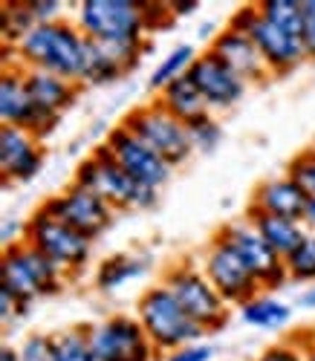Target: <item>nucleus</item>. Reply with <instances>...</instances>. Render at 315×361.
I'll return each instance as SVG.
<instances>
[{
    "instance_id": "43",
    "label": "nucleus",
    "mask_w": 315,
    "mask_h": 361,
    "mask_svg": "<svg viewBox=\"0 0 315 361\" xmlns=\"http://www.w3.org/2000/svg\"><path fill=\"white\" fill-rule=\"evenodd\" d=\"M304 361H315V336H304Z\"/></svg>"
},
{
    "instance_id": "23",
    "label": "nucleus",
    "mask_w": 315,
    "mask_h": 361,
    "mask_svg": "<svg viewBox=\"0 0 315 361\" xmlns=\"http://www.w3.org/2000/svg\"><path fill=\"white\" fill-rule=\"evenodd\" d=\"M246 220L258 228V234L266 240V243H269L280 257L292 255V252L301 246V240L309 234L301 220L278 217V214H266V212H255V208H249Z\"/></svg>"
},
{
    "instance_id": "38",
    "label": "nucleus",
    "mask_w": 315,
    "mask_h": 361,
    "mask_svg": "<svg viewBox=\"0 0 315 361\" xmlns=\"http://www.w3.org/2000/svg\"><path fill=\"white\" fill-rule=\"evenodd\" d=\"M301 44H304V52H307V61H315V18L307 15V26L301 32Z\"/></svg>"
},
{
    "instance_id": "39",
    "label": "nucleus",
    "mask_w": 315,
    "mask_h": 361,
    "mask_svg": "<svg viewBox=\"0 0 315 361\" xmlns=\"http://www.w3.org/2000/svg\"><path fill=\"white\" fill-rule=\"evenodd\" d=\"M168 6H171V15L174 18H188V15H194L200 9L197 0H188V4H185V0H177V4H168Z\"/></svg>"
},
{
    "instance_id": "25",
    "label": "nucleus",
    "mask_w": 315,
    "mask_h": 361,
    "mask_svg": "<svg viewBox=\"0 0 315 361\" xmlns=\"http://www.w3.org/2000/svg\"><path fill=\"white\" fill-rule=\"evenodd\" d=\"M240 318L249 326L258 329H287L292 321V304H287L283 298L272 295V292H261L249 300V304L240 307Z\"/></svg>"
},
{
    "instance_id": "21",
    "label": "nucleus",
    "mask_w": 315,
    "mask_h": 361,
    "mask_svg": "<svg viewBox=\"0 0 315 361\" xmlns=\"http://www.w3.org/2000/svg\"><path fill=\"white\" fill-rule=\"evenodd\" d=\"M307 202H309V197L304 194V188L295 183L290 173H280V176L263 179V183L255 188L249 208H255V212H266V214H278V217L301 220L304 212H307Z\"/></svg>"
},
{
    "instance_id": "9",
    "label": "nucleus",
    "mask_w": 315,
    "mask_h": 361,
    "mask_svg": "<svg viewBox=\"0 0 315 361\" xmlns=\"http://www.w3.org/2000/svg\"><path fill=\"white\" fill-rule=\"evenodd\" d=\"M229 26L255 41V47L263 55V64H266V70L272 75H290L292 70H298L307 61V52H304L301 38H295L290 32H283V29H278L275 23H269L261 15L258 4L240 6L232 15Z\"/></svg>"
},
{
    "instance_id": "15",
    "label": "nucleus",
    "mask_w": 315,
    "mask_h": 361,
    "mask_svg": "<svg viewBox=\"0 0 315 361\" xmlns=\"http://www.w3.org/2000/svg\"><path fill=\"white\" fill-rule=\"evenodd\" d=\"M44 139L20 128L0 125V176H4V185L32 183L44 168Z\"/></svg>"
},
{
    "instance_id": "16",
    "label": "nucleus",
    "mask_w": 315,
    "mask_h": 361,
    "mask_svg": "<svg viewBox=\"0 0 315 361\" xmlns=\"http://www.w3.org/2000/svg\"><path fill=\"white\" fill-rule=\"evenodd\" d=\"M188 78L197 84V90L203 93L211 113H226V110L237 107L246 96V90H249V84L232 67H226L223 61H220L217 55H211L208 49L197 55V61H194L191 73H188Z\"/></svg>"
},
{
    "instance_id": "28",
    "label": "nucleus",
    "mask_w": 315,
    "mask_h": 361,
    "mask_svg": "<svg viewBox=\"0 0 315 361\" xmlns=\"http://www.w3.org/2000/svg\"><path fill=\"white\" fill-rule=\"evenodd\" d=\"M38 23L29 12L26 0H6L0 4V44L4 47H18L29 32H32Z\"/></svg>"
},
{
    "instance_id": "10",
    "label": "nucleus",
    "mask_w": 315,
    "mask_h": 361,
    "mask_svg": "<svg viewBox=\"0 0 315 361\" xmlns=\"http://www.w3.org/2000/svg\"><path fill=\"white\" fill-rule=\"evenodd\" d=\"M214 234L220 240H226V243L234 249V255L243 260V266L249 269V272L255 275V281L261 283L263 292H275L283 283H290L283 257L266 243L249 220H229V223L220 226Z\"/></svg>"
},
{
    "instance_id": "31",
    "label": "nucleus",
    "mask_w": 315,
    "mask_h": 361,
    "mask_svg": "<svg viewBox=\"0 0 315 361\" xmlns=\"http://www.w3.org/2000/svg\"><path fill=\"white\" fill-rule=\"evenodd\" d=\"M188 133H191V145L197 154H214L220 142H223V125L217 122L214 113H208L206 118H200L194 125H188Z\"/></svg>"
},
{
    "instance_id": "18",
    "label": "nucleus",
    "mask_w": 315,
    "mask_h": 361,
    "mask_svg": "<svg viewBox=\"0 0 315 361\" xmlns=\"http://www.w3.org/2000/svg\"><path fill=\"white\" fill-rule=\"evenodd\" d=\"M0 125L29 130V133H35L38 139L52 133L44 125V118L38 116L32 96H29L26 70L23 67H4L0 70Z\"/></svg>"
},
{
    "instance_id": "26",
    "label": "nucleus",
    "mask_w": 315,
    "mask_h": 361,
    "mask_svg": "<svg viewBox=\"0 0 315 361\" xmlns=\"http://www.w3.org/2000/svg\"><path fill=\"white\" fill-rule=\"evenodd\" d=\"M197 55H200V52L194 49V44H177V47H171V49L160 58V64L150 70L148 87L153 90L156 96H160L168 84H174L177 78H182V75L191 73V67H194V61H197Z\"/></svg>"
},
{
    "instance_id": "33",
    "label": "nucleus",
    "mask_w": 315,
    "mask_h": 361,
    "mask_svg": "<svg viewBox=\"0 0 315 361\" xmlns=\"http://www.w3.org/2000/svg\"><path fill=\"white\" fill-rule=\"evenodd\" d=\"M18 353H20V361H55V355H52V338L47 333H29L20 341Z\"/></svg>"
},
{
    "instance_id": "6",
    "label": "nucleus",
    "mask_w": 315,
    "mask_h": 361,
    "mask_svg": "<svg viewBox=\"0 0 315 361\" xmlns=\"http://www.w3.org/2000/svg\"><path fill=\"white\" fill-rule=\"evenodd\" d=\"M67 275L35 246H29L26 240L15 246H6L0 255V286H6L23 300H38V298H52L64 289Z\"/></svg>"
},
{
    "instance_id": "13",
    "label": "nucleus",
    "mask_w": 315,
    "mask_h": 361,
    "mask_svg": "<svg viewBox=\"0 0 315 361\" xmlns=\"http://www.w3.org/2000/svg\"><path fill=\"white\" fill-rule=\"evenodd\" d=\"M41 208L49 217H55L61 223L73 226L76 231L87 234L90 240H99L116 223V208L105 197H99L96 191H90L78 183H73L61 194L49 197Z\"/></svg>"
},
{
    "instance_id": "12",
    "label": "nucleus",
    "mask_w": 315,
    "mask_h": 361,
    "mask_svg": "<svg viewBox=\"0 0 315 361\" xmlns=\"http://www.w3.org/2000/svg\"><path fill=\"white\" fill-rule=\"evenodd\" d=\"M90 344L99 361H156L150 338L136 315H107L90 324Z\"/></svg>"
},
{
    "instance_id": "7",
    "label": "nucleus",
    "mask_w": 315,
    "mask_h": 361,
    "mask_svg": "<svg viewBox=\"0 0 315 361\" xmlns=\"http://www.w3.org/2000/svg\"><path fill=\"white\" fill-rule=\"evenodd\" d=\"M23 240L29 246H35L41 255H47L64 275L84 272L93 260V246H96V240H90L87 234L76 231L73 226L49 217L44 208H38V212L26 220Z\"/></svg>"
},
{
    "instance_id": "37",
    "label": "nucleus",
    "mask_w": 315,
    "mask_h": 361,
    "mask_svg": "<svg viewBox=\"0 0 315 361\" xmlns=\"http://www.w3.org/2000/svg\"><path fill=\"white\" fill-rule=\"evenodd\" d=\"M29 12H32L35 23H58L64 20L61 15H64V4L61 0H26Z\"/></svg>"
},
{
    "instance_id": "1",
    "label": "nucleus",
    "mask_w": 315,
    "mask_h": 361,
    "mask_svg": "<svg viewBox=\"0 0 315 361\" xmlns=\"http://www.w3.org/2000/svg\"><path fill=\"white\" fill-rule=\"evenodd\" d=\"M15 52L23 70H44V73L81 84L84 58H87V35L70 20L38 23L15 47Z\"/></svg>"
},
{
    "instance_id": "34",
    "label": "nucleus",
    "mask_w": 315,
    "mask_h": 361,
    "mask_svg": "<svg viewBox=\"0 0 315 361\" xmlns=\"http://www.w3.org/2000/svg\"><path fill=\"white\" fill-rule=\"evenodd\" d=\"M255 361H304V338H287L266 347Z\"/></svg>"
},
{
    "instance_id": "42",
    "label": "nucleus",
    "mask_w": 315,
    "mask_h": 361,
    "mask_svg": "<svg viewBox=\"0 0 315 361\" xmlns=\"http://www.w3.org/2000/svg\"><path fill=\"white\" fill-rule=\"evenodd\" d=\"M0 361H20V353H18V347H12V344H4V347H0Z\"/></svg>"
},
{
    "instance_id": "35",
    "label": "nucleus",
    "mask_w": 315,
    "mask_h": 361,
    "mask_svg": "<svg viewBox=\"0 0 315 361\" xmlns=\"http://www.w3.org/2000/svg\"><path fill=\"white\" fill-rule=\"evenodd\" d=\"M29 300H23V298H18L15 292H9L6 286H0V324L4 326H9L12 321H18V318H26L29 315Z\"/></svg>"
},
{
    "instance_id": "19",
    "label": "nucleus",
    "mask_w": 315,
    "mask_h": 361,
    "mask_svg": "<svg viewBox=\"0 0 315 361\" xmlns=\"http://www.w3.org/2000/svg\"><path fill=\"white\" fill-rule=\"evenodd\" d=\"M208 52L217 55L226 67H232L246 84H263V81L272 78V73L266 70L263 55L255 47V41H251L249 35H243V32H237V29H232V26H226L223 32H217L211 38Z\"/></svg>"
},
{
    "instance_id": "3",
    "label": "nucleus",
    "mask_w": 315,
    "mask_h": 361,
    "mask_svg": "<svg viewBox=\"0 0 315 361\" xmlns=\"http://www.w3.org/2000/svg\"><path fill=\"white\" fill-rule=\"evenodd\" d=\"M76 183L96 191L99 197H105L116 212H150V208H156V202H160V191L136 183V179L113 159V154L105 145H99L78 165Z\"/></svg>"
},
{
    "instance_id": "2",
    "label": "nucleus",
    "mask_w": 315,
    "mask_h": 361,
    "mask_svg": "<svg viewBox=\"0 0 315 361\" xmlns=\"http://www.w3.org/2000/svg\"><path fill=\"white\" fill-rule=\"evenodd\" d=\"M136 318L150 338L153 350L160 355H168L185 344L206 341V329L188 318V312L179 307V300L162 286H148L136 300Z\"/></svg>"
},
{
    "instance_id": "40",
    "label": "nucleus",
    "mask_w": 315,
    "mask_h": 361,
    "mask_svg": "<svg viewBox=\"0 0 315 361\" xmlns=\"http://www.w3.org/2000/svg\"><path fill=\"white\" fill-rule=\"evenodd\" d=\"M298 304H301L304 310H312V312H315V283L304 286V292L298 295Z\"/></svg>"
},
{
    "instance_id": "4",
    "label": "nucleus",
    "mask_w": 315,
    "mask_h": 361,
    "mask_svg": "<svg viewBox=\"0 0 315 361\" xmlns=\"http://www.w3.org/2000/svg\"><path fill=\"white\" fill-rule=\"evenodd\" d=\"M162 286L179 300V307L188 312V318L197 321L206 333H220V329L229 324L232 307L223 300V295L211 286V281L206 278L197 260L171 263L162 275Z\"/></svg>"
},
{
    "instance_id": "17",
    "label": "nucleus",
    "mask_w": 315,
    "mask_h": 361,
    "mask_svg": "<svg viewBox=\"0 0 315 361\" xmlns=\"http://www.w3.org/2000/svg\"><path fill=\"white\" fill-rule=\"evenodd\" d=\"M145 44H102L87 38L81 87H105L131 75L142 61Z\"/></svg>"
},
{
    "instance_id": "30",
    "label": "nucleus",
    "mask_w": 315,
    "mask_h": 361,
    "mask_svg": "<svg viewBox=\"0 0 315 361\" xmlns=\"http://www.w3.org/2000/svg\"><path fill=\"white\" fill-rule=\"evenodd\" d=\"M283 263H287V275L292 283H315V234L309 231L301 246L283 257Z\"/></svg>"
},
{
    "instance_id": "27",
    "label": "nucleus",
    "mask_w": 315,
    "mask_h": 361,
    "mask_svg": "<svg viewBox=\"0 0 315 361\" xmlns=\"http://www.w3.org/2000/svg\"><path fill=\"white\" fill-rule=\"evenodd\" d=\"M55 361H99L90 344V324H76L67 329L49 333Z\"/></svg>"
},
{
    "instance_id": "14",
    "label": "nucleus",
    "mask_w": 315,
    "mask_h": 361,
    "mask_svg": "<svg viewBox=\"0 0 315 361\" xmlns=\"http://www.w3.org/2000/svg\"><path fill=\"white\" fill-rule=\"evenodd\" d=\"M105 147L113 154V159L136 179V183H142V185H148L153 191H162L171 183L174 165H168L153 147H148L136 133H131L124 125H116L107 133Z\"/></svg>"
},
{
    "instance_id": "24",
    "label": "nucleus",
    "mask_w": 315,
    "mask_h": 361,
    "mask_svg": "<svg viewBox=\"0 0 315 361\" xmlns=\"http://www.w3.org/2000/svg\"><path fill=\"white\" fill-rule=\"evenodd\" d=\"M156 102H160L174 118H179L182 125H194V122H200V118H206L211 113L206 99H203V93L197 90V84L188 75H182L174 84H168L162 93L156 96Z\"/></svg>"
},
{
    "instance_id": "8",
    "label": "nucleus",
    "mask_w": 315,
    "mask_h": 361,
    "mask_svg": "<svg viewBox=\"0 0 315 361\" xmlns=\"http://www.w3.org/2000/svg\"><path fill=\"white\" fill-rule=\"evenodd\" d=\"M119 125H124L131 133H136L148 147H153L168 165L179 168L191 159L197 150L191 145V133H188V125H182L179 118H174L160 102H148L133 107L128 116L121 118Z\"/></svg>"
},
{
    "instance_id": "29",
    "label": "nucleus",
    "mask_w": 315,
    "mask_h": 361,
    "mask_svg": "<svg viewBox=\"0 0 315 361\" xmlns=\"http://www.w3.org/2000/svg\"><path fill=\"white\" fill-rule=\"evenodd\" d=\"M258 9L269 23H275L278 29H283V32L301 38L304 26H307L304 0H261Z\"/></svg>"
},
{
    "instance_id": "32",
    "label": "nucleus",
    "mask_w": 315,
    "mask_h": 361,
    "mask_svg": "<svg viewBox=\"0 0 315 361\" xmlns=\"http://www.w3.org/2000/svg\"><path fill=\"white\" fill-rule=\"evenodd\" d=\"M287 173L304 188L307 197H315V147H307L298 157H292L287 165Z\"/></svg>"
},
{
    "instance_id": "22",
    "label": "nucleus",
    "mask_w": 315,
    "mask_h": 361,
    "mask_svg": "<svg viewBox=\"0 0 315 361\" xmlns=\"http://www.w3.org/2000/svg\"><path fill=\"white\" fill-rule=\"evenodd\" d=\"M153 269V257L148 252H119L99 263L96 269V289L110 295L133 281H142Z\"/></svg>"
},
{
    "instance_id": "44",
    "label": "nucleus",
    "mask_w": 315,
    "mask_h": 361,
    "mask_svg": "<svg viewBox=\"0 0 315 361\" xmlns=\"http://www.w3.org/2000/svg\"><path fill=\"white\" fill-rule=\"evenodd\" d=\"M304 12L315 18V0H304Z\"/></svg>"
},
{
    "instance_id": "36",
    "label": "nucleus",
    "mask_w": 315,
    "mask_h": 361,
    "mask_svg": "<svg viewBox=\"0 0 315 361\" xmlns=\"http://www.w3.org/2000/svg\"><path fill=\"white\" fill-rule=\"evenodd\" d=\"M217 350L211 341H197V344H185L168 355H160L162 361H214Z\"/></svg>"
},
{
    "instance_id": "41",
    "label": "nucleus",
    "mask_w": 315,
    "mask_h": 361,
    "mask_svg": "<svg viewBox=\"0 0 315 361\" xmlns=\"http://www.w3.org/2000/svg\"><path fill=\"white\" fill-rule=\"evenodd\" d=\"M301 223L307 226V231H312V234H315V197H309V202H307V212H304Z\"/></svg>"
},
{
    "instance_id": "11",
    "label": "nucleus",
    "mask_w": 315,
    "mask_h": 361,
    "mask_svg": "<svg viewBox=\"0 0 315 361\" xmlns=\"http://www.w3.org/2000/svg\"><path fill=\"white\" fill-rule=\"evenodd\" d=\"M197 263L206 272V278L211 281V286L223 295V300L229 307L240 310L255 295L263 292L261 283L255 281V275H251L249 269L243 266V260L234 255V249L226 243V240H220L217 234L208 240V246L203 249Z\"/></svg>"
},
{
    "instance_id": "20",
    "label": "nucleus",
    "mask_w": 315,
    "mask_h": 361,
    "mask_svg": "<svg viewBox=\"0 0 315 361\" xmlns=\"http://www.w3.org/2000/svg\"><path fill=\"white\" fill-rule=\"evenodd\" d=\"M26 87H29V96L35 102L38 116L44 118V125L49 130H55L61 116H64L81 96V84L52 75V73H44V70H26Z\"/></svg>"
},
{
    "instance_id": "5",
    "label": "nucleus",
    "mask_w": 315,
    "mask_h": 361,
    "mask_svg": "<svg viewBox=\"0 0 315 361\" xmlns=\"http://www.w3.org/2000/svg\"><path fill=\"white\" fill-rule=\"evenodd\" d=\"M76 26L90 41L145 44V4H136V0H81L76 9Z\"/></svg>"
}]
</instances>
